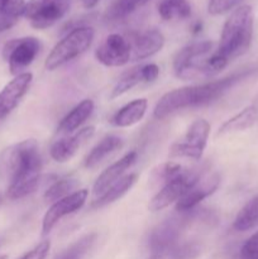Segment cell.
Returning a JSON list of instances; mask_svg holds the SVG:
<instances>
[{
    "label": "cell",
    "instance_id": "obj_22",
    "mask_svg": "<svg viewBox=\"0 0 258 259\" xmlns=\"http://www.w3.org/2000/svg\"><path fill=\"white\" fill-rule=\"evenodd\" d=\"M258 110L254 105H249L243 109L240 113L235 114L230 119H228L224 124L219 128L218 136H224V134L235 133V132H242L250 128L257 120Z\"/></svg>",
    "mask_w": 258,
    "mask_h": 259
},
{
    "label": "cell",
    "instance_id": "obj_16",
    "mask_svg": "<svg viewBox=\"0 0 258 259\" xmlns=\"http://www.w3.org/2000/svg\"><path fill=\"white\" fill-rule=\"evenodd\" d=\"M94 133H95V128L94 126H86V128L81 129L73 136L68 137V138H62L60 141L55 142L51 147V157L55 159L56 162H67L72 158L76 154V152L89 141L93 138Z\"/></svg>",
    "mask_w": 258,
    "mask_h": 259
},
{
    "label": "cell",
    "instance_id": "obj_20",
    "mask_svg": "<svg viewBox=\"0 0 258 259\" xmlns=\"http://www.w3.org/2000/svg\"><path fill=\"white\" fill-rule=\"evenodd\" d=\"M137 180H138V174H129L126 176H123L115 184L111 185L103 195H100L98 197V200H95L93 202L91 207L93 209H100V207L106 206L109 204H113L116 200L121 199L133 187Z\"/></svg>",
    "mask_w": 258,
    "mask_h": 259
},
{
    "label": "cell",
    "instance_id": "obj_23",
    "mask_svg": "<svg viewBox=\"0 0 258 259\" xmlns=\"http://www.w3.org/2000/svg\"><path fill=\"white\" fill-rule=\"evenodd\" d=\"M255 227H258V195L239 210L233 223V228L238 232H247Z\"/></svg>",
    "mask_w": 258,
    "mask_h": 259
},
{
    "label": "cell",
    "instance_id": "obj_29",
    "mask_svg": "<svg viewBox=\"0 0 258 259\" xmlns=\"http://www.w3.org/2000/svg\"><path fill=\"white\" fill-rule=\"evenodd\" d=\"M25 4L24 0H0V14L18 19L24 14Z\"/></svg>",
    "mask_w": 258,
    "mask_h": 259
},
{
    "label": "cell",
    "instance_id": "obj_4",
    "mask_svg": "<svg viewBox=\"0 0 258 259\" xmlns=\"http://www.w3.org/2000/svg\"><path fill=\"white\" fill-rule=\"evenodd\" d=\"M215 43L201 40L187 45L176 53L174 58V72L181 80H199L217 75L211 65Z\"/></svg>",
    "mask_w": 258,
    "mask_h": 259
},
{
    "label": "cell",
    "instance_id": "obj_3",
    "mask_svg": "<svg viewBox=\"0 0 258 259\" xmlns=\"http://www.w3.org/2000/svg\"><path fill=\"white\" fill-rule=\"evenodd\" d=\"M253 20L252 8L240 5L224 23L215 53L225 65L249 50L253 37Z\"/></svg>",
    "mask_w": 258,
    "mask_h": 259
},
{
    "label": "cell",
    "instance_id": "obj_5",
    "mask_svg": "<svg viewBox=\"0 0 258 259\" xmlns=\"http://www.w3.org/2000/svg\"><path fill=\"white\" fill-rule=\"evenodd\" d=\"M94 37L95 32L89 25L73 28L52 48L46 60V68L48 71H53L80 57L93 45Z\"/></svg>",
    "mask_w": 258,
    "mask_h": 259
},
{
    "label": "cell",
    "instance_id": "obj_2",
    "mask_svg": "<svg viewBox=\"0 0 258 259\" xmlns=\"http://www.w3.org/2000/svg\"><path fill=\"white\" fill-rule=\"evenodd\" d=\"M252 73L253 70H245L242 72L233 73L222 80L210 81V82L202 83V85L186 86V88L168 91L157 103L153 111L154 118L164 119L179 110L207 105L217 99L222 98L235 83L248 77Z\"/></svg>",
    "mask_w": 258,
    "mask_h": 259
},
{
    "label": "cell",
    "instance_id": "obj_7",
    "mask_svg": "<svg viewBox=\"0 0 258 259\" xmlns=\"http://www.w3.org/2000/svg\"><path fill=\"white\" fill-rule=\"evenodd\" d=\"M210 134V124L205 119H197L187 129L184 138L175 142L169 148V157H186V158L200 159L206 147Z\"/></svg>",
    "mask_w": 258,
    "mask_h": 259
},
{
    "label": "cell",
    "instance_id": "obj_6",
    "mask_svg": "<svg viewBox=\"0 0 258 259\" xmlns=\"http://www.w3.org/2000/svg\"><path fill=\"white\" fill-rule=\"evenodd\" d=\"M71 0H29L25 4L24 17L35 29L55 25L70 10Z\"/></svg>",
    "mask_w": 258,
    "mask_h": 259
},
{
    "label": "cell",
    "instance_id": "obj_28",
    "mask_svg": "<svg viewBox=\"0 0 258 259\" xmlns=\"http://www.w3.org/2000/svg\"><path fill=\"white\" fill-rule=\"evenodd\" d=\"M78 181L75 179H61L51 185L45 194V200L47 202H56L63 197L68 196L77 189Z\"/></svg>",
    "mask_w": 258,
    "mask_h": 259
},
{
    "label": "cell",
    "instance_id": "obj_31",
    "mask_svg": "<svg viewBox=\"0 0 258 259\" xmlns=\"http://www.w3.org/2000/svg\"><path fill=\"white\" fill-rule=\"evenodd\" d=\"M242 2L243 0H209L207 10L211 15H222L234 9Z\"/></svg>",
    "mask_w": 258,
    "mask_h": 259
},
{
    "label": "cell",
    "instance_id": "obj_26",
    "mask_svg": "<svg viewBox=\"0 0 258 259\" xmlns=\"http://www.w3.org/2000/svg\"><path fill=\"white\" fill-rule=\"evenodd\" d=\"M96 238H98V235L95 233L83 235L80 239L76 240L75 243H72L70 247L62 250L60 254L56 255L55 259H82L94 247Z\"/></svg>",
    "mask_w": 258,
    "mask_h": 259
},
{
    "label": "cell",
    "instance_id": "obj_30",
    "mask_svg": "<svg viewBox=\"0 0 258 259\" xmlns=\"http://www.w3.org/2000/svg\"><path fill=\"white\" fill-rule=\"evenodd\" d=\"M184 171L185 168L181 166V164L176 163V162L168 161L158 167V169L156 171V175L157 177H158V180H161V181L163 182H167L172 179H176V177L180 176Z\"/></svg>",
    "mask_w": 258,
    "mask_h": 259
},
{
    "label": "cell",
    "instance_id": "obj_19",
    "mask_svg": "<svg viewBox=\"0 0 258 259\" xmlns=\"http://www.w3.org/2000/svg\"><path fill=\"white\" fill-rule=\"evenodd\" d=\"M124 142L120 137L118 136H106L105 138L101 139L95 147L90 151V153L86 156L83 166L86 168H94L109 156L115 153L116 151L123 147Z\"/></svg>",
    "mask_w": 258,
    "mask_h": 259
},
{
    "label": "cell",
    "instance_id": "obj_15",
    "mask_svg": "<svg viewBox=\"0 0 258 259\" xmlns=\"http://www.w3.org/2000/svg\"><path fill=\"white\" fill-rule=\"evenodd\" d=\"M132 48V61L152 57L163 48L164 37L158 29H147L132 33L128 37Z\"/></svg>",
    "mask_w": 258,
    "mask_h": 259
},
{
    "label": "cell",
    "instance_id": "obj_13",
    "mask_svg": "<svg viewBox=\"0 0 258 259\" xmlns=\"http://www.w3.org/2000/svg\"><path fill=\"white\" fill-rule=\"evenodd\" d=\"M220 185V177L218 174L200 175L195 184L185 192L184 196L176 202V210L179 212H189L197 206L202 200L214 194Z\"/></svg>",
    "mask_w": 258,
    "mask_h": 259
},
{
    "label": "cell",
    "instance_id": "obj_18",
    "mask_svg": "<svg viewBox=\"0 0 258 259\" xmlns=\"http://www.w3.org/2000/svg\"><path fill=\"white\" fill-rule=\"evenodd\" d=\"M147 106H148V103H147L146 99H136V100L131 101L123 108L119 109L111 116V124L118 126V128H126V126L134 125L143 119L147 111Z\"/></svg>",
    "mask_w": 258,
    "mask_h": 259
},
{
    "label": "cell",
    "instance_id": "obj_34",
    "mask_svg": "<svg viewBox=\"0 0 258 259\" xmlns=\"http://www.w3.org/2000/svg\"><path fill=\"white\" fill-rule=\"evenodd\" d=\"M142 70H143V77L146 83L153 82L159 76V67L157 65H154V63L143 65L142 66Z\"/></svg>",
    "mask_w": 258,
    "mask_h": 259
},
{
    "label": "cell",
    "instance_id": "obj_14",
    "mask_svg": "<svg viewBox=\"0 0 258 259\" xmlns=\"http://www.w3.org/2000/svg\"><path fill=\"white\" fill-rule=\"evenodd\" d=\"M33 75L30 72H23L15 76L12 81L0 91V120L7 118L27 95L32 85Z\"/></svg>",
    "mask_w": 258,
    "mask_h": 259
},
{
    "label": "cell",
    "instance_id": "obj_37",
    "mask_svg": "<svg viewBox=\"0 0 258 259\" xmlns=\"http://www.w3.org/2000/svg\"><path fill=\"white\" fill-rule=\"evenodd\" d=\"M0 259H8L7 255H0Z\"/></svg>",
    "mask_w": 258,
    "mask_h": 259
},
{
    "label": "cell",
    "instance_id": "obj_25",
    "mask_svg": "<svg viewBox=\"0 0 258 259\" xmlns=\"http://www.w3.org/2000/svg\"><path fill=\"white\" fill-rule=\"evenodd\" d=\"M149 0H116L108 8L105 13V20L108 22H119L136 12L137 9L146 5Z\"/></svg>",
    "mask_w": 258,
    "mask_h": 259
},
{
    "label": "cell",
    "instance_id": "obj_17",
    "mask_svg": "<svg viewBox=\"0 0 258 259\" xmlns=\"http://www.w3.org/2000/svg\"><path fill=\"white\" fill-rule=\"evenodd\" d=\"M137 158H138V153L136 151H132L129 153L124 154L119 161H116L115 163H113L111 166H109L100 176L98 177V180L94 184V195L96 196H100L103 195L111 185L115 184L118 180L121 179L124 172L128 168H131L134 163H136Z\"/></svg>",
    "mask_w": 258,
    "mask_h": 259
},
{
    "label": "cell",
    "instance_id": "obj_24",
    "mask_svg": "<svg viewBox=\"0 0 258 259\" xmlns=\"http://www.w3.org/2000/svg\"><path fill=\"white\" fill-rule=\"evenodd\" d=\"M158 14L163 20H182L191 15V5L187 0H162Z\"/></svg>",
    "mask_w": 258,
    "mask_h": 259
},
{
    "label": "cell",
    "instance_id": "obj_9",
    "mask_svg": "<svg viewBox=\"0 0 258 259\" xmlns=\"http://www.w3.org/2000/svg\"><path fill=\"white\" fill-rule=\"evenodd\" d=\"M200 175L201 174H199L197 171L185 169L176 179H172L169 181L164 182L163 187L149 201V210L153 212L161 211V210L166 209L167 206H169L174 202L179 201L184 196L185 192L199 179Z\"/></svg>",
    "mask_w": 258,
    "mask_h": 259
},
{
    "label": "cell",
    "instance_id": "obj_33",
    "mask_svg": "<svg viewBox=\"0 0 258 259\" xmlns=\"http://www.w3.org/2000/svg\"><path fill=\"white\" fill-rule=\"evenodd\" d=\"M51 249V242L50 240H43L39 244L35 245L33 249L23 254L19 259H47L48 253Z\"/></svg>",
    "mask_w": 258,
    "mask_h": 259
},
{
    "label": "cell",
    "instance_id": "obj_35",
    "mask_svg": "<svg viewBox=\"0 0 258 259\" xmlns=\"http://www.w3.org/2000/svg\"><path fill=\"white\" fill-rule=\"evenodd\" d=\"M81 2H82L83 7L88 8V9H91V8H94L98 4L99 0H81Z\"/></svg>",
    "mask_w": 258,
    "mask_h": 259
},
{
    "label": "cell",
    "instance_id": "obj_32",
    "mask_svg": "<svg viewBox=\"0 0 258 259\" xmlns=\"http://www.w3.org/2000/svg\"><path fill=\"white\" fill-rule=\"evenodd\" d=\"M238 259H258V232L248 238L247 242L242 245Z\"/></svg>",
    "mask_w": 258,
    "mask_h": 259
},
{
    "label": "cell",
    "instance_id": "obj_21",
    "mask_svg": "<svg viewBox=\"0 0 258 259\" xmlns=\"http://www.w3.org/2000/svg\"><path fill=\"white\" fill-rule=\"evenodd\" d=\"M94 111V101L90 99H85L78 105H76L65 118L61 120L58 125V133H71L76 131L78 126L82 125L91 116Z\"/></svg>",
    "mask_w": 258,
    "mask_h": 259
},
{
    "label": "cell",
    "instance_id": "obj_12",
    "mask_svg": "<svg viewBox=\"0 0 258 259\" xmlns=\"http://www.w3.org/2000/svg\"><path fill=\"white\" fill-rule=\"evenodd\" d=\"M89 191L88 190H77V191L72 192L68 196L63 197V199L58 200V201L53 202L51 205L50 209L45 214L42 222V235L46 237L51 233V230L55 228V225L60 222L62 218L67 217V215L73 214V212L78 211L88 199Z\"/></svg>",
    "mask_w": 258,
    "mask_h": 259
},
{
    "label": "cell",
    "instance_id": "obj_38",
    "mask_svg": "<svg viewBox=\"0 0 258 259\" xmlns=\"http://www.w3.org/2000/svg\"><path fill=\"white\" fill-rule=\"evenodd\" d=\"M0 201H2V200H0Z\"/></svg>",
    "mask_w": 258,
    "mask_h": 259
},
{
    "label": "cell",
    "instance_id": "obj_10",
    "mask_svg": "<svg viewBox=\"0 0 258 259\" xmlns=\"http://www.w3.org/2000/svg\"><path fill=\"white\" fill-rule=\"evenodd\" d=\"M182 225V220L168 219L153 229L149 237V259H163L174 253L179 245Z\"/></svg>",
    "mask_w": 258,
    "mask_h": 259
},
{
    "label": "cell",
    "instance_id": "obj_1",
    "mask_svg": "<svg viewBox=\"0 0 258 259\" xmlns=\"http://www.w3.org/2000/svg\"><path fill=\"white\" fill-rule=\"evenodd\" d=\"M2 163L9 177L8 199H23L38 189L42 157L35 139H25L8 148L3 153Z\"/></svg>",
    "mask_w": 258,
    "mask_h": 259
},
{
    "label": "cell",
    "instance_id": "obj_27",
    "mask_svg": "<svg viewBox=\"0 0 258 259\" xmlns=\"http://www.w3.org/2000/svg\"><path fill=\"white\" fill-rule=\"evenodd\" d=\"M143 82H144V77H143V70H142V66L132 68V70H129L128 72H125L120 78H119L116 85L114 86V89L111 90L110 99L119 98L120 95L125 94L126 91L132 90V89L136 88L137 85Z\"/></svg>",
    "mask_w": 258,
    "mask_h": 259
},
{
    "label": "cell",
    "instance_id": "obj_8",
    "mask_svg": "<svg viewBox=\"0 0 258 259\" xmlns=\"http://www.w3.org/2000/svg\"><path fill=\"white\" fill-rule=\"evenodd\" d=\"M40 51V42L35 37L15 38L5 43L3 58L9 65L10 73L18 76L28 67Z\"/></svg>",
    "mask_w": 258,
    "mask_h": 259
},
{
    "label": "cell",
    "instance_id": "obj_11",
    "mask_svg": "<svg viewBox=\"0 0 258 259\" xmlns=\"http://www.w3.org/2000/svg\"><path fill=\"white\" fill-rule=\"evenodd\" d=\"M96 60L108 67H120L132 61L131 42L126 37L113 33L108 35L95 52Z\"/></svg>",
    "mask_w": 258,
    "mask_h": 259
},
{
    "label": "cell",
    "instance_id": "obj_36",
    "mask_svg": "<svg viewBox=\"0 0 258 259\" xmlns=\"http://www.w3.org/2000/svg\"><path fill=\"white\" fill-rule=\"evenodd\" d=\"M201 29H202V24H201V23H200V22L195 23L194 27H192V32H194L195 34H197V33L201 32Z\"/></svg>",
    "mask_w": 258,
    "mask_h": 259
}]
</instances>
